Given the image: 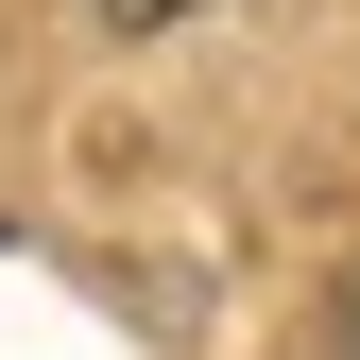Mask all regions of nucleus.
<instances>
[{
    "mask_svg": "<svg viewBox=\"0 0 360 360\" xmlns=\"http://www.w3.org/2000/svg\"><path fill=\"white\" fill-rule=\"evenodd\" d=\"M103 18H120V34H155V18H206V0H103Z\"/></svg>",
    "mask_w": 360,
    "mask_h": 360,
    "instance_id": "obj_1",
    "label": "nucleus"
},
{
    "mask_svg": "<svg viewBox=\"0 0 360 360\" xmlns=\"http://www.w3.org/2000/svg\"><path fill=\"white\" fill-rule=\"evenodd\" d=\"M326 326H343V360H360V275H343V309H326Z\"/></svg>",
    "mask_w": 360,
    "mask_h": 360,
    "instance_id": "obj_2",
    "label": "nucleus"
}]
</instances>
